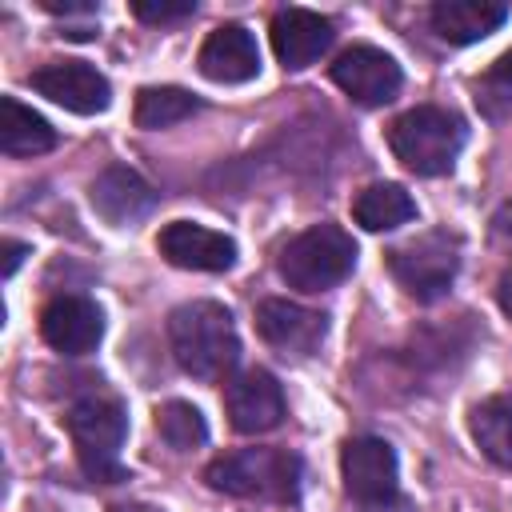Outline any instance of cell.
Segmentation results:
<instances>
[{
	"mask_svg": "<svg viewBox=\"0 0 512 512\" xmlns=\"http://www.w3.org/2000/svg\"><path fill=\"white\" fill-rule=\"evenodd\" d=\"M268 32H272V52L288 72H300V68L316 64L336 40L332 20L320 16V12H308V8H280L272 16Z\"/></svg>",
	"mask_w": 512,
	"mask_h": 512,
	"instance_id": "14",
	"label": "cell"
},
{
	"mask_svg": "<svg viewBox=\"0 0 512 512\" xmlns=\"http://www.w3.org/2000/svg\"><path fill=\"white\" fill-rule=\"evenodd\" d=\"M44 12H56V16H92L96 4L92 0H40Z\"/></svg>",
	"mask_w": 512,
	"mask_h": 512,
	"instance_id": "25",
	"label": "cell"
},
{
	"mask_svg": "<svg viewBox=\"0 0 512 512\" xmlns=\"http://www.w3.org/2000/svg\"><path fill=\"white\" fill-rule=\"evenodd\" d=\"M300 476H304L300 456L288 448H236L204 468L212 492L240 500H276V504H292L300 496Z\"/></svg>",
	"mask_w": 512,
	"mask_h": 512,
	"instance_id": "4",
	"label": "cell"
},
{
	"mask_svg": "<svg viewBox=\"0 0 512 512\" xmlns=\"http://www.w3.org/2000/svg\"><path fill=\"white\" fill-rule=\"evenodd\" d=\"M328 72H332V84H336L348 100H356V104H364V108H380V104L396 100V96H400V84H404L400 64H396L388 52L372 48V44H352V48H344V52L332 60Z\"/></svg>",
	"mask_w": 512,
	"mask_h": 512,
	"instance_id": "8",
	"label": "cell"
},
{
	"mask_svg": "<svg viewBox=\"0 0 512 512\" xmlns=\"http://www.w3.org/2000/svg\"><path fill=\"white\" fill-rule=\"evenodd\" d=\"M340 480H344V492L364 508L392 504L396 492H400L396 448L384 436H352V440H344V448H340Z\"/></svg>",
	"mask_w": 512,
	"mask_h": 512,
	"instance_id": "7",
	"label": "cell"
},
{
	"mask_svg": "<svg viewBox=\"0 0 512 512\" xmlns=\"http://www.w3.org/2000/svg\"><path fill=\"white\" fill-rule=\"evenodd\" d=\"M156 432H160V440H164L172 452H192V448H200V444L208 440V424H204L200 408L188 404V400H168V404H160V408H156Z\"/></svg>",
	"mask_w": 512,
	"mask_h": 512,
	"instance_id": "22",
	"label": "cell"
},
{
	"mask_svg": "<svg viewBox=\"0 0 512 512\" xmlns=\"http://www.w3.org/2000/svg\"><path fill=\"white\" fill-rule=\"evenodd\" d=\"M384 264H388L392 280L412 300L432 304L452 288V280L460 272V236L448 228H432V232H424L400 248H388Z\"/></svg>",
	"mask_w": 512,
	"mask_h": 512,
	"instance_id": "6",
	"label": "cell"
},
{
	"mask_svg": "<svg viewBox=\"0 0 512 512\" xmlns=\"http://www.w3.org/2000/svg\"><path fill=\"white\" fill-rule=\"evenodd\" d=\"M56 148V128L32 112L28 104H20L16 96L0 100V152L4 156H40Z\"/></svg>",
	"mask_w": 512,
	"mask_h": 512,
	"instance_id": "18",
	"label": "cell"
},
{
	"mask_svg": "<svg viewBox=\"0 0 512 512\" xmlns=\"http://www.w3.org/2000/svg\"><path fill=\"white\" fill-rule=\"evenodd\" d=\"M64 424H68L76 460H80L88 480H96V484L128 480V472L120 464V448H124V436H128V412H124L120 396H112L104 388H84L68 404Z\"/></svg>",
	"mask_w": 512,
	"mask_h": 512,
	"instance_id": "2",
	"label": "cell"
},
{
	"mask_svg": "<svg viewBox=\"0 0 512 512\" xmlns=\"http://www.w3.org/2000/svg\"><path fill=\"white\" fill-rule=\"evenodd\" d=\"M156 252L172 268H188V272H228L236 264V240L196 220L164 224L156 236Z\"/></svg>",
	"mask_w": 512,
	"mask_h": 512,
	"instance_id": "13",
	"label": "cell"
},
{
	"mask_svg": "<svg viewBox=\"0 0 512 512\" xmlns=\"http://www.w3.org/2000/svg\"><path fill=\"white\" fill-rule=\"evenodd\" d=\"M88 200H92L96 216H104L108 224L124 228V224L144 220V216L156 208L160 192H156L136 168H128V164H108V168L88 184Z\"/></svg>",
	"mask_w": 512,
	"mask_h": 512,
	"instance_id": "15",
	"label": "cell"
},
{
	"mask_svg": "<svg viewBox=\"0 0 512 512\" xmlns=\"http://www.w3.org/2000/svg\"><path fill=\"white\" fill-rule=\"evenodd\" d=\"M432 32L448 44H476L484 36H492L504 20H508V8L496 4V0H436L432 12Z\"/></svg>",
	"mask_w": 512,
	"mask_h": 512,
	"instance_id": "17",
	"label": "cell"
},
{
	"mask_svg": "<svg viewBox=\"0 0 512 512\" xmlns=\"http://www.w3.org/2000/svg\"><path fill=\"white\" fill-rule=\"evenodd\" d=\"M412 216H416V200L392 180L368 184L352 196V220L368 232H392V228L408 224Z\"/></svg>",
	"mask_w": 512,
	"mask_h": 512,
	"instance_id": "19",
	"label": "cell"
},
{
	"mask_svg": "<svg viewBox=\"0 0 512 512\" xmlns=\"http://www.w3.org/2000/svg\"><path fill=\"white\" fill-rule=\"evenodd\" d=\"M492 232H496L500 240H508V244H512V196L492 212Z\"/></svg>",
	"mask_w": 512,
	"mask_h": 512,
	"instance_id": "26",
	"label": "cell"
},
{
	"mask_svg": "<svg viewBox=\"0 0 512 512\" xmlns=\"http://www.w3.org/2000/svg\"><path fill=\"white\" fill-rule=\"evenodd\" d=\"M224 412H228V424L236 432H244V436L272 432V428H280V420L288 412L284 388L268 368L236 372L224 384Z\"/></svg>",
	"mask_w": 512,
	"mask_h": 512,
	"instance_id": "10",
	"label": "cell"
},
{
	"mask_svg": "<svg viewBox=\"0 0 512 512\" xmlns=\"http://www.w3.org/2000/svg\"><path fill=\"white\" fill-rule=\"evenodd\" d=\"M40 336L60 356H88L104 336V312L92 296L60 292L40 312Z\"/></svg>",
	"mask_w": 512,
	"mask_h": 512,
	"instance_id": "11",
	"label": "cell"
},
{
	"mask_svg": "<svg viewBox=\"0 0 512 512\" xmlns=\"http://www.w3.org/2000/svg\"><path fill=\"white\" fill-rule=\"evenodd\" d=\"M496 304H500V312L512 320V264L500 272V280H496Z\"/></svg>",
	"mask_w": 512,
	"mask_h": 512,
	"instance_id": "27",
	"label": "cell"
},
{
	"mask_svg": "<svg viewBox=\"0 0 512 512\" xmlns=\"http://www.w3.org/2000/svg\"><path fill=\"white\" fill-rule=\"evenodd\" d=\"M108 512H160V508H152V504H140V500H128V504H112Z\"/></svg>",
	"mask_w": 512,
	"mask_h": 512,
	"instance_id": "29",
	"label": "cell"
},
{
	"mask_svg": "<svg viewBox=\"0 0 512 512\" xmlns=\"http://www.w3.org/2000/svg\"><path fill=\"white\" fill-rule=\"evenodd\" d=\"M200 76L212 84H244L260 72V48L256 36L244 24H220L200 44Z\"/></svg>",
	"mask_w": 512,
	"mask_h": 512,
	"instance_id": "16",
	"label": "cell"
},
{
	"mask_svg": "<svg viewBox=\"0 0 512 512\" xmlns=\"http://www.w3.org/2000/svg\"><path fill=\"white\" fill-rule=\"evenodd\" d=\"M468 140L464 116L440 104H416L408 112H400L388 124V148L392 156L416 172V176H444L452 172L460 148Z\"/></svg>",
	"mask_w": 512,
	"mask_h": 512,
	"instance_id": "3",
	"label": "cell"
},
{
	"mask_svg": "<svg viewBox=\"0 0 512 512\" xmlns=\"http://www.w3.org/2000/svg\"><path fill=\"white\" fill-rule=\"evenodd\" d=\"M280 276L296 292H328L356 268V244L340 224H312L280 248Z\"/></svg>",
	"mask_w": 512,
	"mask_h": 512,
	"instance_id": "5",
	"label": "cell"
},
{
	"mask_svg": "<svg viewBox=\"0 0 512 512\" xmlns=\"http://www.w3.org/2000/svg\"><path fill=\"white\" fill-rule=\"evenodd\" d=\"M132 12L144 24H176V20L196 16V0H136Z\"/></svg>",
	"mask_w": 512,
	"mask_h": 512,
	"instance_id": "24",
	"label": "cell"
},
{
	"mask_svg": "<svg viewBox=\"0 0 512 512\" xmlns=\"http://www.w3.org/2000/svg\"><path fill=\"white\" fill-rule=\"evenodd\" d=\"M476 104L492 120H500L504 112H512V48L476 80Z\"/></svg>",
	"mask_w": 512,
	"mask_h": 512,
	"instance_id": "23",
	"label": "cell"
},
{
	"mask_svg": "<svg viewBox=\"0 0 512 512\" xmlns=\"http://www.w3.org/2000/svg\"><path fill=\"white\" fill-rule=\"evenodd\" d=\"M192 112H200V100L188 92V88H176V84H152V88H140L136 92V104H132V120L136 128H172L180 120H188Z\"/></svg>",
	"mask_w": 512,
	"mask_h": 512,
	"instance_id": "21",
	"label": "cell"
},
{
	"mask_svg": "<svg viewBox=\"0 0 512 512\" xmlns=\"http://www.w3.org/2000/svg\"><path fill=\"white\" fill-rule=\"evenodd\" d=\"M468 428L492 464L512 468V392H496V396L480 400L468 416Z\"/></svg>",
	"mask_w": 512,
	"mask_h": 512,
	"instance_id": "20",
	"label": "cell"
},
{
	"mask_svg": "<svg viewBox=\"0 0 512 512\" xmlns=\"http://www.w3.org/2000/svg\"><path fill=\"white\" fill-rule=\"evenodd\" d=\"M256 332L264 336V344H272L284 356H312L328 336V316L296 300L268 296L256 304Z\"/></svg>",
	"mask_w": 512,
	"mask_h": 512,
	"instance_id": "12",
	"label": "cell"
},
{
	"mask_svg": "<svg viewBox=\"0 0 512 512\" xmlns=\"http://www.w3.org/2000/svg\"><path fill=\"white\" fill-rule=\"evenodd\" d=\"M28 84L48 96L52 104L76 112V116H96L112 104V84L104 72H96L88 60H52L28 72Z\"/></svg>",
	"mask_w": 512,
	"mask_h": 512,
	"instance_id": "9",
	"label": "cell"
},
{
	"mask_svg": "<svg viewBox=\"0 0 512 512\" xmlns=\"http://www.w3.org/2000/svg\"><path fill=\"white\" fill-rule=\"evenodd\" d=\"M24 256H28V244H20V240H4V276H12V272L20 268Z\"/></svg>",
	"mask_w": 512,
	"mask_h": 512,
	"instance_id": "28",
	"label": "cell"
},
{
	"mask_svg": "<svg viewBox=\"0 0 512 512\" xmlns=\"http://www.w3.org/2000/svg\"><path fill=\"white\" fill-rule=\"evenodd\" d=\"M168 344L176 364L196 380H224L240 360L232 312L216 300H188L168 312Z\"/></svg>",
	"mask_w": 512,
	"mask_h": 512,
	"instance_id": "1",
	"label": "cell"
}]
</instances>
